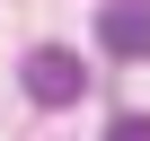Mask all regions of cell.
<instances>
[{
	"label": "cell",
	"instance_id": "6da1fadb",
	"mask_svg": "<svg viewBox=\"0 0 150 141\" xmlns=\"http://www.w3.org/2000/svg\"><path fill=\"white\" fill-rule=\"evenodd\" d=\"M80 88H88V62L71 53V44L27 53V97H35V106H80Z\"/></svg>",
	"mask_w": 150,
	"mask_h": 141
},
{
	"label": "cell",
	"instance_id": "7a4b0ae2",
	"mask_svg": "<svg viewBox=\"0 0 150 141\" xmlns=\"http://www.w3.org/2000/svg\"><path fill=\"white\" fill-rule=\"evenodd\" d=\"M97 44L115 62H141L150 53V0H106V9H97Z\"/></svg>",
	"mask_w": 150,
	"mask_h": 141
},
{
	"label": "cell",
	"instance_id": "3957f363",
	"mask_svg": "<svg viewBox=\"0 0 150 141\" xmlns=\"http://www.w3.org/2000/svg\"><path fill=\"white\" fill-rule=\"evenodd\" d=\"M106 141H150V115H115V123H106Z\"/></svg>",
	"mask_w": 150,
	"mask_h": 141
}]
</instances>
